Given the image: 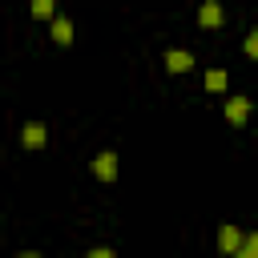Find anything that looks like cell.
I'll list each match as a JSON object with an SVG mask.
<instances>
[{
    "label": "cell",
    "mask_w": 258,
    "mask_h": 258,
    "mask_svg": "<svg viewBox=\"0 0 258 258\" xmlns=\"http://www.w3.org/2000/svg\"><path fill=\"white\" fill-rule=\"evenodd\" d=\"M246 117H250V97H226V121L246 125Z\"/></svg>",
    "instance_id": "cell-5"
},
{
    "label": "cell",
    "mask_w": 258,
    "mask_h": 258,
    "mask_svg": "<svg viewBox=\"0 0 258 258\" xmlns=\"http://www.w3.org/2000/svg\"><path fill=\"white\" fill-rule=\"evenodd\" d=\"M16 258H44V254H36V250H20Z\"/></svg>",
    "instance_id": "cell-13"
},
{
    "label": "cell",
    "mask_w": 258,
    "mask_h": 258,
    "mask_svg": "<svg viewBox=\"0 0 258 258\" xmlns=\"http://www.w3.org/2000/svg\"><path fill=\"white\" fill-rule=\"evenodd\" d=\"M246 56H258V32L246 36Z\"/></svg>",
    "instance_id": "cell-12"
},
{
    "label": "cell",
    "mask_w": 258,
    "mask_h": 258,
    "mask_svg": "<svg viewBox=\"0 0 258 258\" xmlns=\"http://www.w3.org/2000/svg\"><path fill=\"white\" fill-rule=\"evenodd\" d=\"M230 258H258V234H242V242L234 246Z\"/></svg>",
    "instance_id": "cell-8"
},
{
    "label": "cell",
    "mask_w": 258,
    "mask_h": 258,
    "mask_svg": "<svg viewBox=\"0 0 258 258\" xmlns=\"http://www.w3.org/2000/svg\"><path fill=\"white\" fill-rule=\"evenodd\" d=\"M226 85H230V73L226 69H210L206 73V89L210 93H226Z\"/></svg>",
    "instance_id": "cell-9"
},
{
    "label": "cell",
    "mask_w": 258,
    "mask_h": 258,
    "mask_svg": "<svg viewBox=\"0 0 258 258\" xmlns=\"http://www.w3.org/2000/svg\"><path fill=\"white\" fill-rule=\"evenodd\" d=\"M222 20H226L222 4H218V0H202V8H198V24H202V28H222Z\"/></svg>",
    "instance_id": "cell-4"
},
{
    "label": "cell",
    "mask_w": 258,
    "mask_h": 258,
    "mask_svg": "<svg viewBox=\"0 0 258 258\" xmlns=\"http://www.w3.org/2000/svg\"><path fill=\"white\" fill-rule=\"evenodd\" d=\"M28 4H32V16H36V20H52L56 0H28Z\"/></svg>",
    "instance_id": "cell-10"
},
{
    "label": "cell",
    "mask_w": 258,
    "mask_h": 258,
    "mask_svg": "<svg viewBox=\"0 0 258 258\" xmlns=\"http://www.w3.org/2000/svg\"><path fill=\"white\" fill-rule=\"evenodd\" d=\"M48 36H52V44H73V20L69 16H52L48 20Z\"/></svg>",
    "instance_id": "cell-6"
},
{
    "label": "cell",
    "mask_w": 258,
    "mask_h": 258,
    "mask_svg": "<svg viewBox=\"0 0 258 258\" xmlns=\"http://www.w3.org/2000/svg\"><path fill=\"white\" fill-rule=\"evenodd\" d=\"M85 258H117V254H113V250H109V246H93V250H89V254H85Z\"/></svg>",
    "instance_id": "cell-11"
},
{
    "label": "cell",
    "mask_w": 258,
    "mask_h": 258,
    "mask_svg": "<svg viewBox=\"0 0 258 258\" xmlns=\"http://www.w3.org/2000/svg\"><path fill=\"white\" fill-rule=\"evenodd\" d=\"M44 141H48V125L44 121H28L20 129V145L24 149H44Z\"/></svg>",
    "instance_id": "cell-3"
},
{
    "label": "cell",
    "mask_w": 258,
    "mask_h": 258,
    "mask_svg": "<svg viewBox=\"0 0 258 258\" xmlns=\"http://www.w3.org/2000/svg\"><path fill=\"white\" fill-rule=\"evenodd\" d=\"M238 242H242V230H238V226H230V222H226V226H218V250H222L226 258L234 254V246H238Z\"/></svg>",
    "instance_id": "cell-7"
},
{
    "label": "cell",
    "mask_w": 258,
    "mask_h": 258,
    "mask_svg": "<svg viewBox=\"0 0 258 258\" xmlns=\"http://www.w3.org/2000/svg\"><path fill=\"white\" fill-rule=\"evenodd\" d=\"M161 64H165V73L181 77V73H189V69H194V52H185V48H169V52L161 56Z\"/></svg>",
    "instance_id": "cell-2"
},
{
    "label": "cell",
    "mask_w": 258,
    "mask_h": 258,
    "mask_svg": "<svg viewBox=\"0 0 258 258\" xmlns=\"http://www.w3.org/2000/svg\"><path fill=\"white\" fill-rule=\"evenodd\" d=\"M93 177L97 181H117V153L113 149H101L93 157Z\"/></svg>",
    "instance_id": "cell-1"
}]
</instances>
